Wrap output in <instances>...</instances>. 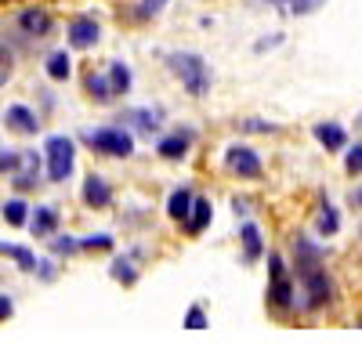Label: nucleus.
Segmentation results:
<instances>
[{
  "instance_id": "9",
  "label": "nucleus",
  "mask_w": 362,
  "mask_h": 351,
  "mask_svg": "<svg viewBox=\"0 0 362 351\" xmlns=\"http://www.w3.org/2000/svg\"><path fill=\"white\" fill-rule=\"evenodd\" d=\"M4 124H8L11 131H18V134H37V127H40L37 112H33V109H25V105H8Z\"/></svg>"
},
{
  "instance_id": "3",
  "label": "nucleus",
  "mask_w": 362,
  "mask_h": 351,
  "mask_svg": "<svg viewBox=\"0 0 362 351\" xmlns=\"http://www.w3.org/2000/svg\"><path fill=\"white\" fill-rule=\"evenodd\" d=\"M83 145L95 149L102 156H116V160H127L134 153V138L124 127H95V131H83Z\"/></svg>"
},
{
  "instance_id": "25",
  "label": "nucleus",
  "mask_w": 362,
  "mask_h": 351,
  "mask_svg": "<svg viewBox=\"0 0 362 351\" xmlns=\"http://www.w3.org/2000/svg\"><path fill=\"white\" fill-rule=\"evenodd\" d=\"M87 91L95 95L98 102H109L116 91H112V83H105V76H98V73H87Z\"/></svg>"
},
{
  "instance_id": "31",
  "label": "nucleus",
  "mask_w": 362,
  "mask_h": 351,
  "mask_svg": "<svg viewBox=\"0 0 362 351\" xmlns=\"http://www.w3.org/2000/svg\"><path fill=\"white\" fill-rule=\"evenodd\" d=\"M170 4V0H141V15H156Z\"/></svg>"
},
{
  "instance_id": "36",
  "label": "nucleus",
  "mask_w": 362,
  "mask_h": 351,
  "mask_svg": "<svg viewBox=\"0 0 362 351\" xmlns=\"http://www.w3.org/2000/svg\"><path fill=\"white\" fill-rule=\"evenodd\" d=\"M358 124H362V120H358Z\"/></svg>"
},
{
  "instance_id": "4",
  "label": "nucleus",
  "mask_w": 362,
  "mask_h": 351,
  "mask_svg": "<svg viewBox=\"0 0 362 351\" xmlns=\"http://www.w3.org/2000/svg\"><path fill=\"white\" fill-rule=\"evenodd\" d=\"M44 156H47V178L51 182H66L73 167H76V145L66 134H51L44 141Z\"/></svg>"
},
{
  "instance_id": "21",
  "label": "nucleus",
  "mask_w": 362,
  "mask_h": 351,
  "mask_svg": "<svg viewBox=\"0 0 362 351\" xmlns=\"http://www.w3.org/2000/svg\"><path fill=\"white\" fill-rule=\"evenodd\" d=\"M315 228H319V236H334V232L341 228V218H337V210L329 207V203H322V210L315 218Z\"/></svg>"
},
{
  "instance_id": "23",
  "label": "nucleus",
  "mask_w": 362,
  "mask_h": 351,
  "mask_svg": "<svg viewBox=\"0 0 362 351\" xmlns=\"http://www.w3.org/2000/svg\"><path fill=\"white\" fill-rule=\"evenodd\" d=\"M4 221L15 225V228H22V225L29 221V207H25L22 199H8V203H4Z\"/></svg>"
},
{
  "instance_id": "17",
  "label": "nucleus",
  "mask_w": 362,
  "mask_h": 351,
  "mask_svg": "<svg viewBox=\"0 0 362 351\" xmlns=\"http://www.w3.org/2000/svg\"><path fill=\"white\" fill-rule=\"evenodd\" d=\"M210 218H214V207H210V199H199L196 196V207H192V218H189V236H199V232L210 225Z\"/></svg>"
},
{
  "instance_id": "26",
  "label": "nucleus",
  "mask_w": 362,
  "mask_h": 351,
  "mask_svg": "<svg viewBox=\"0 0 362 351\" xmlns=\"http://www.w3.org/2000/svg\"><path fill=\"white\" fill-rule=\"evenodd\" d=\"M80 250H112V236H87V239H80Z\"/></svg>"
},
{
  "instance_id": "5",
  "label": "nucleus",
  "mask_w": 362,
  "mask_h": 351,
  "mask_svg": "<svg viewBox=\"0 0 362 351\" xmlns=\"http://www.w3.org/2000/svg\"><path fill=\"white\" fill-rule=\"evenodd\" d=\"M268 275H272V286H268V301L276 308H293L297 304V294H293V282L286 275V265L279 254H268Z\"/></svg>"
},
{
  "instance_id": "35",
  "label": "nucleus",
  "mask_w": 362,
  "mask_h": 351,
  "mask_svg": "<svg viewBox=\"0 0 362 351\" xmlns=\"http://www.w3.org/2000/svg\"><path fill=\"white\" fill-rule=\"evenodd\" d=\"M351 203H355V207H362V189H355V192H351Z\"/></svg>"
},
{
  "instance_id": "10",
  "label": "nucleus",
  "mask_w": 362,
  "mask_h": 351,
  "mask_svg": "<svg viewBox=\"0 0 362 351\" xmlns=\"http://www.w3.org/2000/svg\"><path fill=\"white\" fill-rule=\"evenodd\" d=\"M192 207H196V196H192L189 189H174L170 199H167V214H170V221H181V225H189Z\"/></svg>"
},
{
  "instance_id": "18",
  "label": "nucleus",
  "mask_w": 362,
  "mask_h": 351,
  "mask_svg": "<svg viewBox=\"0 0 362 351\" xmlns=\"http://www.w3.org/2000/svg\"><path fill=\"white\" fill-rule=\"evenodd\" d=\"M127 120L138 124V131L153 134V131L163 124V112H160V109H134V112H127Z\"/></svg>"
},
{
  "instance_id": "20",
  "label": "nucleus",
  "mask_w": 362,
  "mask_h": 351,
  "mask_svg": "<svg viewBox=\"0 0 362 351\" xmlns=\"http://www.w3.org/2000/svg\"><path fill=\"white\" fill-rule=\"evenodd\" d=\"M109 83H112L116 95H127V91H131V69H127L124 62H112V66H109Z\"/></svg>"
},
{
  "instance_id": "1",
  "label": "nucleus",
  "mask_w": 362,
  "mask_h": 351,
  "mask_svg": "<svg viewBox=\"0 0 362 351\" xmlns=\"http://www.w3.org/2000/svg\"><path fill=\"white\" fill-rule=\"evenodd\" d=\"M293 250H297V279L305 286V308L319 311V308L329 304V297H334V286H329V275L322 268V254L308 239H297Z\"/></svg>"
},
{
  "instance_id": "6",
  "label": "nucleus",
  "mask_w": 362,
  "mask_h": 351,
  "mask_svg": "<svg viewBox=\"0 0 362 351\" xmlns=\"http://www.w3.org/2000/svg\"><path fill=\"white\" fill-rule=\"evenodd\" d=\"M225 167L232 174H239V178H261V156L254 149H247V145H232L225 153Z\"/></svg>"
},
{
  "instance_id": "29",
  "label": "nucleus",
  "mask_w": 362,
  "mask_h": 351,
  "mask_svg": "<svg viewBox=\"0 0 362 351\" xmlns=\"http://www.w3.org/2000/svg\"><path fill=\"white\" fill-rule=\"evenodd\" d=\"M80 250V239H69V236H58L51 243V254H76Z\"/></svg>"
},
{
  "instance_id": "12",
  "label": "nucleus",
  "mask_w": 362,
  "mask_h": 351,
  "mask_svg": "<svg viewBox=\"0 0 362 351\" xmlns=\"http://www.w3.org/2000/svg\"><path fill=\"white\" fill-rule=\"evenodd\" d=\"M239 239H243V261L254 265V261L264 254V239H261V228L254 221H243L239 225Z\"/></svg>"
},
{
  "instance_id": "11",
  "label": "nucleus",
  "mask_w": 362,
  "mask_h": 351,
  "mask_svg": "<svg viewBox=\"0 0 362 351\" xmlns=\"http://www.w3.org/2000/svg\"><path fill=\"white\" fill-rule=\"evenodd\" d=\"M192 149V131H174V134H167L160 145H156V153L163 156V160H181Z\"/></svg>"
},
{
  "instance_id": "2",
  "label": "nucleus",
  "mask_w": 362,
  "mask_h": 351,
  "mask_svg": "<svg viewBox=\"0 0 362 351\" xmlns=\"http://www.w3.org/2000/svg\"><path fill=\"white\" fill-rule=\"evenodd\" d=\"M167 69L181 80V87H185L192 98H203L210 91V80H214L210 76V66L192 51H170L167 54Z\"/></svg>"
},
{
  "instance_id": "22",
  "label": "nucleus",
  "mask_w": 362,
  "mask_h": 351,
  "mask_svg": "<svg viewBox=\"0 0 362 351\" xmlns=\"http://www.w3.org/2000/svg\"><path fill=\"white\" fill-rule=\"evenodd\" d=\"M109 272H112L116 282H124V286H134V282H138V272H134V265H131L127 257H116Z\"/></svg>"
},
{
  "instance_id": "27",
  "label": "nucleus",
  "mask_w": 362,
  "mask_h": 351,
  "mask_svg": "<svg viewBox=\"0 0 362 351\" xmlns=\"http://www.w3.org/2000/svg\"><path fill=\"white\" fill-rule=\"evenodd\" d=\"M344 170H348V174H362V145H351V149H348Z\"/></svg>"
},
{
  "instance_id": "28",
  "label": "nucleus",
  "mask_w": 362,
  "mask_h": 351,
  "mask_svg": "<svg viewBox=\"0 0 362 351\" xmlns=\"http://www.w3.org/2000/svg\"><path fill=\"white\" fill-rule=\"evenodd\" d=\"M18 163H22V153H11V149L0 153V170H4V174H15Z\"/></svg>"
},
{
  "instance_id": "34",
  "label": "nucleus",
  "mask_w": 362,
  "mask_h": 351,
  "mask_svg": "<svg viewBox=\"0 0 362 351\" xmlns=\"http://www.w3.org/2000/svg\"><path fill=\"white\" fill-rule=\"evenodd\" d=\"M37 272H40L44 279H54V265H51V261H40V265H37Z\"/></svg>"
},
{
  "instance_id": "32",
  "label": "nucleus",
  "mask_w": 362,
  "mask_h": 351,
  "mask_svg": "<svg viewBox=\"0 0 362 351\" xmlns=\"http://www.w3.org/2000/svg\"><path fill=\"white\" fill-rule=\"evenodd\" d=\"M243 131H257V134H272L276 131V124H264V120H247Z\"/></svg>"
},
{
  "instance_id": "15",
  "label": "nucleus",
  "mask_w": 362,
  "mask_h": 351,
  "mask_svg": "<svg viewBox=\"0 0 362 351\" xmlns=\"http://www.w3.org/2000/svg\"><path fill=\"white\" fill-rule=\"evenodd\" d=\"M54 225H58V210H54V207H37V210H33V218H29V232H33L37 239L51 236Z\"/></svg>"
},
{
  "instance_id": "13",
  "label": "nucleus",
  "mask_w": 362,
  "mask_h": 351,
  "mask_svg": "<svg viewBox=\"0 0 362 351\" xmlns=\"http://www.w3.org/2000/svg\"><path fill=\"white\" fill-rule=\"evenodd\" d=\"M18 29H22L25 37H44L47 29H51V15L44 8H25L18 15Z\"/></svg>"
},
{
  "instance_id": "24",
  "label": "nucleus",
  "mask_w": 362,
  "mask_h": 351,
  "mask_svg": "<svg viewBox=\"0 0 362 351\" xmlns=\"http://www.w3.org/2000/svg\"><path fill=\"white\" fill-rule=\"evenodd\" d=\"M272 4H279L286 15H308V11L322 8L326 0H272Z\"/></svg>"
},
{
  "instance_id": "16",
  "label": "nucleus",
  "mask_w": 362,
  "mask_h": 351,
  "mask_svg": "<svg viewBox=\"0 0 362 351\" xmlns=\"http://www.w3.org/2000/svg\"><path fill=\"white\" fill-rule=\"evenodd\" d=\"M0 254L11 257L22 272H37V265H40L37 254H33V250H25V246H18V243H4V246H0Z\"/></svg>"
},
{
  "instance_id": "8",
  "label": "nucleus",
  "mask_w": 362,
  "mask_h": 351,
  "mask_svg": "<svg viewBox=\"0 0 362 351\" xmlns=\"http://www.w3.org/2000/svg\"><path fill=\"white\" fill-rule=\"evenodd\" d=\"M83 203L90 210H105L109 203H112V192L105 185V178H98V174H87L83 178Z\"/></svg>"
},
{
  "instance_id": "30",
  "label": "nucleus",
  "mask_w": 362,
  "mask_h": 351,
  "mask_svg": "<svg viewBox=\"0 0 362 351\" xmlns=\"http://www.w3.org/2000/svg\"><path fill=\"white\" fill-rule=\"evenodd\" d=\"M185 330H206V315H203V308H189V315H185Z\"/></svg>"
},
{
  "instance_id": "33",
  "label": "nucleus",
  "mask_w": 362,
  "mask_h": 351,
  "mask_svg": "<svg viewBox=\"0 0 362 351\" xmlns=\"http://www.w3.org/2000/svg\"><path fill=\"white\" fill-rule=\"evenodd\" d=\"M11 315H15V304H11V297L4 294V297H0V319H4V323H8Z\"/></svg>"
},
{
  "instance_id": "19",
  "label": "nucleus",
  "mask_w": 362,
  "mask_h": 351,
  "mask_svg": "<svg viewBox=\"0 0 362 351\" xmlns=\"http://www.w3.org/2000/svg\"><path fill=\"white\" fill-rule=\"evenodd\" d=\"M44 69H47V76H51V80H69V73H73V62H69V54H66V51H51Z\"/></svg>"
},
{
  "instance_id": "14",
  "label": "nucleus",
  "mask_w": 362,
  "mask_h": 351,
  "mask_svg": "<svg viewBox=\"0 0 362 351\" xmlns=\"http://www.w3.org/2000/svg\"><path fill=\"white\" fill-rule=\"evenodd\" d=\"M315 141L322 145V149L337 153V149H344V145H348V134H344L341 124H315Z\"/></svg>"
},
{
  "instance_id": "7",
  "label": "nucleus",
  "mask_w": 362,
  "mask_h": 351,
  "mask_svg": "<svg viewBox=\"0 0 362 351\" xmlns=\"http://www.w3.org/2000/svg\"><path fill=\"white\" fill-rule=\"evenodd\" d=\"M98 37H102V29H98V22H95V18H73V22H69V44H73L76 51L95 47V44H98Z\"/></svg>"
}]
</instances>
